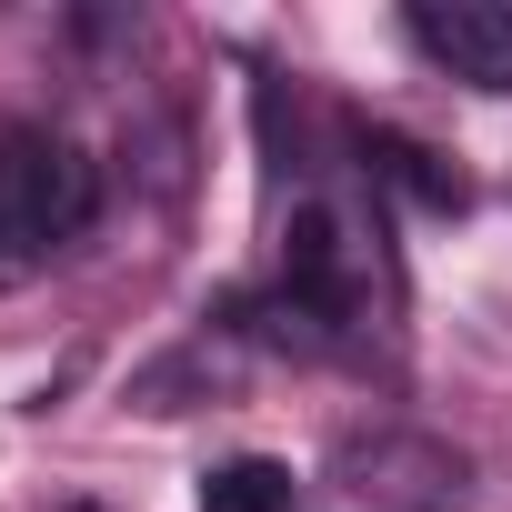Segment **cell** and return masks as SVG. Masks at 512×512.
Returning a JSON list of instances; mask_svg holds the SVG:
<instances>
[{"label": "cell", "instance_id": "277c9868", "mask_svg": "<svg viewBox=\"0 0 512 512\" xmlns=\"http://www.w3.org/2000/svg\"><path fill=\"white\" fill-rule=\"evenodd\" d=\"M201 512H302V482L272 452H241V462H211L201 472Z\"/></svg>", "mask_w": 512, "mask_h": 512}, {"label": "cell", "instance_id": "7a4b0ae2", "mask_svg": "<svg viewBox=\"0 0 512 512\" xmlns=\"http://www.w3.org/2000/svg\"><path fill=\"white\" fill-rule=\"evenodd\" d=\"M472 462L432 432H362L322 462V492L302 512H462Z\"/></svg>", "mask_w": 512, "mask_h": 512}, {"label": "cell", "instance_id": "3957f363", "mask_svg": "<svg viewBox=\"0 0 512 512\" xmlns=\"http://www.w3.org/2000/svg\"><path fill=\"white\" fill-rule=\"evenodd\" d=\"M402 41H412L442 81L512 101V11H502V0H412V11H402Z\"/></svg>", "mask_w": 512, "mask_h": 512}, {"label": "cell", "instance_id": "5b68a950", "mask_svg": "<svg viewBox=\"0 0 512 512\" xmlns=\"http://www.w3.org/2000/svg\"><path fill=\"white\" fill-rule=\"evenodd\" d=\"M362 161H372V181H392V191H412L422 211H462L472 191H462V171H442L422 141H402V131H362Z\"/></svg>", "mask_w": 512, "mask_h": 512}, {"label": "cell", "instance_id": "6da1fadb", "mask_svg": "<svg viewBox=\"0 0 512 512\" xmlns=\"http://www.w3.org/2000/svg\"><path fill=\"white\" fill-rule=\"evenodd\" d=\"M91 211H101V171L61 131L11 121V131H0V292L41 282L61 251L91 231Z\"/></svg>", "mask_w": 512, "mask_h": 512}, {"label": "cell", "instance_id": "8992f818", "mask_svg": "<svg viewBox=\"0 0 512 512\" xmlns=\"http://www.w3.org/2000/svg\"><path fill=\"white\" fill-rule=\"evenodd\" d=\"M71 512H101V502H71Z\"/></svg>", "mask_w": 512, "mask_h": 512}]
</instances>
